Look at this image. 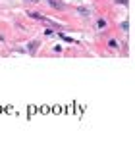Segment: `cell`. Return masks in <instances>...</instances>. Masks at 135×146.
<instances>
[{"mask_svg":"<svg viewBox=\"0 0 135 146\" xmlns=\"http://www.w3.org/2000/svg\"><path fill=\"white\" fill-rule=\"evenodd\" d=\"M116 4H122V6H128V0H116Z\"/></svg>","mask_w":135,"mask_h":146,"instance_id":"cell-7","label":"cell"},{"mask_svg":"<svg viewBox=\"0 0 135 146\" xmlns=\"http://www.w3.org/2000/svg\"><path fill=\"white\" fill-rule=\"evenodd\" d=\"M120 29H124V31H128V29H129V25H128V21H124V23H120Z\"/></svg>","mask_w":135,"mask_h":146,"instance_id":"cell-5","label":"cell"},{"mask_svg":"<svg viewBox=\"0 0 135 146\" xmlns=\"http://www.w3.org/2000/svg\"><path fill=\"white\" fill-rule=\"evenodd\" d=\"M60 38H64V40H68V42H74V38H72V36H66V35H60Z\"/></svg>","mask_w":135,"mask_h":146,"instance_id":"cell-6","label":"cell"},{"mask_svg":"<svg viewBox=\"0 0 135 146\" xmlns=\"http://www.w3.org/2000/svg\"><path fill=\"white\" fill-rule=\"evenodd\" d=\"M79 14H83V15H89L91 12H89V10H85V6H81V8H79Z\"/></svg>","mask_w":135,"mask_h":146,"instance_id":"cell-4","label":"cell"},{"mask_svg":"<svg viewBox=\"0 0 135 146\" xmlns=\"http://www.w3.org/2000/svg\"><path fill=\"white\" fill-rule=\"evenodd\" d=\"M27 2H37V0H27Z\"/></svg>","mask_w":135,"mask_h":146,"instance_id":"cell-8","label":"cell"},{"mask_svg":"<svg viewBox=\"0 0 135 146\" xmlns=\"http://www.w3.org/2000/svg\"><path fill=\"white\" fill-rule=\"evenodd\" d=\"M50 6H54V8H64V2H60V0H50Z\"/></svg>","mask_w":135,"mask_h":146,"instance_id":"cell-2","label":"cell"},{"mask_svg":"<svg viewBox=\"0 0 135 146\" xmlns=\"http://www.w3.org/2000/svg\"><path fill=\"white\" fill-rule=\"evenodd\" d=\"M37 48H39V40H33V42L27 46V52H29V54H37Z\"/></svg>","mask_w":135,"mask_h":146,"instance_id":"cell-1","label":"cell"},{"mask_svg":"<svg viewBox=\"0 0 135 146\" xmlns=\"http://www.w3.org/2000/svg\"><path fill=\"white\" fill-rule=\"evenodd\" d=\"M97 27H98V29H104V27H106V21H104V19H98V21H97Z\"/></svg>","mask_w":135,"mask_h":146,"instance_id":"cell-3","label":"cell"}]
</instances>
